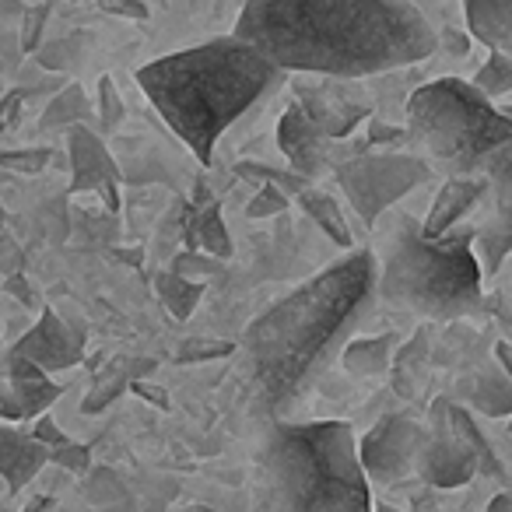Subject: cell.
Masks as SVG:
<instances>
[{
	"label": "cell",
	"mask_w": 512,
	"mask_h": 512,
	"mask_svg": "<svg viewBox=\"0 0 512 512\" xmlns=\"http://www.w3.org/2000/svg\"><path fill=\"white\" fill-rule=\"evenodd\" d=\"M169 271L179 274V278H186V281L207 285V281H214V278L225 274V260H214V256L200 253V249H186V253H179L176 260H172Z\"/></svg>",
	"instance_id": "34"
},
{
	"label": "cell",
	"mask_w": 512,
	"mask_h": 512,
	"mask_svg": "<svg viewBox=\"0 0 512 512\" xmlns=\"http://www.w3.org/2000/svg\"><path fill=\"white\" fill-rule=\"evenodd\" d=\"M235 176L249 179V183H267V186H274V190H281L288 200H295L309 186V179L299 176V172H292V169H274V165H260V162H239V165H235Z\"/></svg>",
	"instance_id": "32"
},
{
	"label": "cell",
	"mask_w": 512,
	"mask_h": 512,
	"mask_svg": "<svg viewBox=\"0 0 512 512\" xmlns=\"http://www.w3.org/2000/svg\"><path fill=\"white\" fill-rule=\"evenodd\" d=\"M92 116V102H88L85 88L81 85H67L60 88L50 99V106L43 109V120L36 123L39 134H50V130H67L74 123H88Z\"/></svg>",
	"instance_id": "25"
},
{
	"label": "cell",
	"mask_w": 512,
	"mask_h": 512,
	"mask_svg": "<svg viewBox=\"0 0 512 512\" xmlns=\"http://www.w3.org/2000/svg\"><path fill=\"white\" fill-rule=\"evenodd\" d=\"M85 46H88L85 32H67L64 39H57V43L39 46L32 57H36L46 71H71V67L85 57Z\"/></svg>",
	"instance_id": "33"
},
{
	"label": "cell",
	"mask_w": 512,
	"mask_h": 512,
	"mask_svg": "<svg viewBox=\"0 0 512 512\" xmlns=\"http://www.w3.org/2000/svg\"><path fill=\"white\" fill-rule=\"evenodd\" d=\"M264 470L278 512H372V484L348 421H271Z\"/></svg>",
	"instance_id": "5"
},
{
	"label": "cell",
	"mask_w": 512,
	"mask_h": 512,
	"mask_svg": "<svg viewBox=\"0 0 512 512\" xmlns=\"http://www.w3.org/2000/svg\"><path fill=\"white\" fill-rule=\"evenodd\" d=\"M411 141V134H407V127H393V123L379 120L376 113L369 116V134H365V144L372 148H383V144H404Z\"/></svg>",
	"instance_id": "40"
},
{
	"label": "cell",
	"mask_w": 512,
	"mask_h": 512,
	"mask_svg": "<svg viewBox=\"0 0 512 512\" xmlns=\"http://www.w3.org/2000/svg\"><path fill=\"white\" fill-rule=\"evenodd\" d=\"M435 39H442V43H446V50L449 53H467L470 50V39L463 36V32H453V29H442V32H435Z\"/></svg>",
	"instance_id": "43"
},
{
	"label": "cell",
	"mask_w": 512,
	"mask_h": 512,
	"mask_svg": "<svg viewBox=\"0 0 512 512\" xmlns=\"http://www.w3.org/2000/svg\"><path fill=\"white\" fill-rule=\"evenodd\" d=\"M0 92H8V81H4V74H0Z\"/></svg>",
	"instance_id": "51"
},
{
	"label": "cell",
	"mask_w": 512,
	"mask_h": 512,
	"mask_svg": "<svg viewBox=\"0 0 512 512\" xmlns=\"http://www.w3.org/2000/svg\"><path fill=\"white\" fill-rule=\"evenodd\" d=\"M278 148H281V155L288 158L292 172H299V176H306V179L323 176V172L337 169L341 162L355 158L341 141L323 137L295 102H288V109L278 120Z\"/></svg>",
	"instance_id": "11"
},
{
	"label": "cell",
	"mask_w": 512,
	"mask_h": 512,
	"mask_svg": "<svg viewBox=\"0 0 512 512\" xmlns=\"http://www.w3.org/2000/svg\"><path fill=\"white\" fill-rule=\"evenodd\" d=\"M95 116H99V130H95V134H116L120 123H123V116H127L123 99H120V88L113 85L109 74H102L99 78V102H95Z\"/></svg>",
	"instance_id": "37"
},
{
	"label": "cell",
	"mask_w": 512,
	"mask_h": 512,
	"mask_svg": "<svg viewBox=\"0 0 512 512\" xmlns=\"http://www.w3.org/2000/svg\"><path fill=\"white\" fill-rule=\"evenodd\" d=\"M0 239H8V211L0 207Z\"/></svg>",
	"instance_id": "49"
},
{
	"label": "cell",
	"mask_w": 512,
	"mask_h": 512,
	"mask_svg": "<svg viewBox=\"0 0 512 512\" xmlns=\"http://www.w3.org/2000/svg\"><path fill=\"white\" fill-rule=\"evenodd\" d=\"M463 15L477 43L512 53V0H463Z\"/></svg>",
	"instance_id": "19"
},
{
	"label": "cell",
	"mask_w": 512,
	"mask_h": 512,
	"mask_svg": "<svg viewBox=\"0 0 512 512\" xmlns=\"http://www.w3.org/2000/svg\"><path fill=\"white\" fill-rule=\"evenodd\" d=\"M204 288L207 285H197V281H186V278H179V274H172V271H162V274H155V295H158V302L165 306V313L172 316V320H190L193 316V309L200 306V299H204Z\"/></svg>",
	"instance_id": "27"
},
{
	"label": "cell",
	"mask_w": 512,
	"mask_h": 512,
	"mask_svg": "<svg viewBox=\"0 0 512 512\" xmlns=\"http://www.w3.org/2000/svg\"><path fill=\"white\" fill-rule=\"evenodd\" d=\"M362 78H320V74H292V102L306 113V120L330 141H344L355 127L372 116V102L365 99Z\"/></svg>",
	"instance_id": "8"
},
{
	"label": "cell",
	"mask_w": 512,
	"mask_h": 512,
	"mask_svg": "<svg viewBox=\"0 0 512 512\" xmlns=\"http://www.w3.org/2000/svg\"><path fill=\"white\" fill-rule=\"evenodd\" d=\"M337 186L365 225H376L397 200L428 183L432 165L407 151H365L334 169Z\"/></svg>",
	"instance_id": "7"
},
{
	"label": "cell",
	"mask_w": 512,
	"mask_h": 512,
	"mask_svg": "<svg viewBox=\"0 0 512 512\" xmlns=\"http://www.w3.org/2000/svg\"><path fill=\"white\" fill-rule=\"evenodd\" d=\"M463 400H467V411H477L484 418H509L512 411V376H505L498 365H484L481 372L467 376L456 386Z\"/></svg>",
	"instance_id": "17"
},
{
	"label": "cell",
	"mask_w": 512,
	"mask_h": 512,
	"mask_svg": "<svg viewBox=\"0 0 512 512\" xmlns=\"http://www.w3.org/2000/svg\"><path fill=\"white\" fill-rule=\"evenodd\" d=\"M137 393H144V400H151V404H158V407H169V400H165V393L162 390H155V386H144V383H130Z\"/></svg>",
	"instance_id": "46"
},
{
	"label": "cell",
	"mask_w": 512,
	"mask_h": 512,
	"mask_svg": "<svg viewBox=\"0 0 512 512\" xmlns=\"http://www.w3.org/2000/svg\"><path fill=\"white\" fill-rule=\"evenodd\" d=\"M106 15L116 18H130V22H144L148 18V4L144 0H95Z\"/></svg>",
	"instance_id": "42"
},
{
	"label": "cell",
	"mask_w": 512,
	"mask_h": 512,
	"mask_svg": "<svg viewBox=\"0 0 512 512\" xmlns=\"http://www.w3.org/2000/svg\"><path fill=\"white\" fill-rule=\"evenodd\" d=\"M509 246H512V235L505 221H498L491 228H474V239H470V253H474L481 274H495L502 267L505 253H509Z\"/></svg>",
	"instance_id": "30"
},
{
	"label": "cell",
	"mask_w": 512,
	"mask_h": 512,
	"mask_svg": "<svg viewBox=\"0 0 512 512\" xmlns=\"http://www.w3.org/2000/svg\"><path fill=\"white\" fill-rule=\"evenodd\" d=\"M288 204L292 200L285 197L281 190H274V186H267V183H260V190L253 193V200L246 204V218H274V214H285L288 211Z\"/></svg>",
	"instance_id": "38"
},
{
	"label": "cell",
	"mask_w": 512,
	"mask_h": 512,
	"mask_svg": "<svg viewBox=\"0 0 512 512\" xmlns=\"http://www.w3.org/2000/svg\"><path fill=\"white\" fill-rule=\"evenodd\" d=\"M232 36L278 71L320 78H372L439 50L411 0H246Z\"/></svg>",
	"instance_id": "1"
},
{
	"label": "cell",
	"mask_w": 512,
	"mask_h": 512,
	"mask_svg": "<svg viewBox=\"0 0 512 512\" xmlns=\"http://www.w3.org/2000/svg\"><path fill=\"white\" fill-rule=\"evenodd\" d=\"M46 18H50V8H46V4L22 11V53H36L39 50V43H43Z\"/></svg>",
	"instance_id": "39"
},
{
	"label": "cell",
	"mask_w": 512,
	"mask_h": 512,
	"mask_svg": "<svg viewBox=\"0 0 512 512\" xmlns=\"http://www.w3.org/2000/svg\"><path fill=\"white\" fill-rule=\"evenodd\" d=\"M299 207L309 214V218L316 221V228H323V232L330 235V239L337 242V246H344V249H351V228H348V221H344V214H341V207H337V200L330 197V193H323V190H313V186H306V190L299 193Z\"/></svg>",
	"instance_id": "26"
},
{
	"label": "cell",
	"mask_w": 512,
	"mask_h": 512,
	"mask_svg": "<svg viewBox=\"0 0 512 512\" xmlns=\"http://www.w3.org/2000/svg\"><path fill=\"white\" fill-rule=\"evenodd\" d=\"M488 512H512V495H509V491H498V495L488 502Z\"/></svg>",
	"instance_id": "47"
},
{
	"label": "cell",
	"mask_w": 512,
	"mask_h": 512,
	"mask_svg": "<svg viewBox=\"0 0 512 512\" xmlns=\"http://www.w3.org/2000/svg\"><path fill=\"white\" fill-rule=\"evenodd\" d=\"M130 383H134V369H130L127 362H113L106 372H95L92 390H88V397L81 400V411L85 414L106 411V407L113 404L123 390H130Z\"/></svg>",
	"instance_id": "29"
},
{
	"label": "cell",
	"mask_w": 512,
	"mask_h": 512,
	"mask_svg": "<svg viewBox=\"0 0 512 512\" xmlns=\"http://www.w3.org/2000/svg\"><path fill=\"white\" fill-rule=\"evenodd\" d=\"M393 334H379V337H351L341 348L337 362L344 365V372L358 379H379L390 372V358H393Z\"/></svg>",
	"instance_id": "22"
},
{
	"label": "cell",
	"mask_w": 512,
	"mask_h": 512,
	"mask_svg": "<svg viewBox=\"0 0 512 512\" xmlns=\"http://www.w3.org/2000/svg\"><path fill=\"white\" fill-rule=\"evenodd\" d=\"M67 162H71V193H102L106 186L120 183V165L109 155L102 134L88 123H74L64 130Z\"/></svg>",
	"instance_id": "13"
},
{
	"label": "cell",
	"mask_w": 512,
	"mask_h": 512,
	"mask_svg": "<svg viewBox=\"0 0 512 512\" xmlns=\"http://www.w3.org/2000/svg\"><path fill=\"white\" fill-rule=\"evenodd\" d=\"M186 242L200 253L214 256V260H228L232 256V235L225 228V218H221V207L214 204H197L190 214V232H186Z\"/></svg>",
	"instance_id": "23"
},
{
	"label": "cell",
	"mask_w": 512,
	"mask_h": 512,
	"mask_svg": "<svg viewBox=\"0 0 512 512\" xmlns=\"http://www.w3.org/2000/svg\"><path fill=\"white\" fill-rule=\"evenodd\" d=\"M372 512H400L397 505H386V502H372Z\"/></svg>",
	"instance_id": "50"
},
{
	"label": "cell",
	"mask_w": 512,
	"mask_h": 512,
	"mask_svg": "<svg viewBox=\"0 0 512 512\" xmlns=\"http://www.w3.org/2000/svg\"><path fill=\"white\" fill-rule=\"evenodd\" d=\"M29 435L46 449V463H53V467L67 470V474H74V477H85L88 470H92V449H88L85 442L71 439V435L53 418H46V414L32 418Z\"/></svg>",
	"instance_id": "18"
},
{
	"label": "cell",
	"mask_w": 512,
	"mask_h": 512,
	"mask_svg": "<svg viewBox=\"0 0 512 512\" xmlns=\"http://www.w3.org/2000/svg\"><path fill=\"white\" fill-rule=\"evenodd\" d=\"M4 292L15 295V299L22 302L25 309H39V306H43V299H39L36 285H29V278H25L22 271L8 274V281H4Z\"/></svg>",
	"instance_id": "41"
},
{
	"label": "cell",
	"mask_w": 512,
	"mask_h": 512,
	"mask_svg": "<svg viewBox=\"0 0 512 512\" xmlns=\"http://www.w3.org/2000/svg\"><path fill=\"white\" fill-rule=\"evenodd\" d=\"M488 193V183L481 176H449L446 183L439 186L432 207H428V218L421 221V232L428 239H439L449 228H456L470 211L477 207V200Z\"/></svg>",
	"instance_id": "14"
},
{
	"label": "cell",
	"mask_w": 512,
	"mask_h": 512,
	"mask_svg": "<svg viewBox=\"0 0 512 512\" xmlns=\"http://www.w3.org/2000/svg\"><path fill=\"white\" fill-rule=\"evenodd\" d=\"M228 355H235L232 341H221V337H186L172 358L179 365H197V362H218V358Z\"/></svg>",
	"instance_id": "36"
},
{
	"label": "cell",
	"mask_w": 512,
	"mask_h": 512,
	"mask_svg": "<svg viewBox=\"0 0 512 512\" xmlns=\"http://www.w3.org/2000/svg\"><path fill=\"white\" fill-rule=\"evenodd\" d=\"M43 467H46V449L25 428L0 425V481H4L11 498L22 495Z\"/></svg>",
	"instance_id": "15"
},
{
	"label": "cell",
	"mask_w": 512,
	"mask_h": 512,
	"mask_svg": "<svg viewBox=\"0 0 512 512\" xmlns=\"http://www.w3.org/2000/svg\"><path fill=\"white\" fill-rule=\"evenodd\" d=\"M39 313H43L39 323L11 351L29 358L43 372H60L81 365V358H85V327L78 320H71V316H60L50 306H39Z\"/></svg>",
	"instance_id": "12"
},
{
	"label": "cell",
	"mask_w": 512,
	"mask_h": 512,
	"mask_svg": "<svg viewBox=\"0 0 512 512\" xmlns=\"http://www.w3.org/2000/svg\"><path fill=\"white\" fill-rule=\"evenodd\" d=\"M446 421H449V428H453L456 435L463 439V446L474 453V460H477V474H484V477H495V481H505V467H502V460H498V453H495V446H491V439L484 435V428L477 425V418H474V411H467L463 404H456V400H449L446 397Z\"/></svg>",
	"instance_id": "20"
},
{
	"label": "cell",
	"mask_w": 512,
	"mask_h": 512,
	"mask_svg": "<svg viewBox=\"0 0 512 512\" xmlns=\"http://www.w3.org/2000/svg\"><path fill=\"white\" fill-rule=\"evenodd\" d=\"M53 162V148L46 144H29V148H0V169L22 172V176H39Z\"/></svg>",
	"instance_id": "35"
},
{
	"label": "cell",
	"mask_w": 512,
	"mask_h": 512,
	"mask_svg": "<svg viewBox=\"0 0 512 512\" xmlns=\"http://www.w3.org/2000/svg\"><path fill=\"white\" fill-rule=\"evenodd\" d=\"M407 134L446 176H474L481 162L512 141V123L470 81L439 78L407 99Z\"/></svg>",
	"instance_id": "6"
},
{
	"label": "cell",
	"mask_w": 512,
	"mask_h": 512,
	"mask_svg": "<svg viewBox=\"0 0 512 512\" xmlns=\"http://www.w3.org/2000/svg\"><path fill=\"white\" fill-rule=\"evenodd\" d=\"M376 302V256L351 249L313 281L288 292L242 334V369L256 414L278 421L302 404L337 362Z\"/></svg>",
	"instance_id": "2"
},
{
	"label": "cell",
	"mask_w": 512,
	"mask_h": 512,
	"mask_svg": "<svg viewBox=\"0 0 512 512\" xmlns=\"http://www.w3.org/2000/svg\"><path fill=\"white\" fill-rule=\"evenodd\" d=\"M470 85H474L477 92H481L484 99H491V102L505 99V95L512 92V53L488 50V60H484V67L474 74V81H470Z\"/></svg>",
	"instance_id": "31"
},
{
	"label": "cell",
	"mask_w": 512,
	"mask_h": 512,
	"mask_svg": "<svg viewBox=\"0 0 512 512\" xmlns=\"http://www.w3.org/2000/svg\"><path fill=\"white\" fill-rule=\"evenodd\" d=\"M446 397H439L432 404V425L425 428V442L418 449L414 470L425 477L435 488H463L477 477V460L460 435L449 428L446 421Z\"/></svg>",
	"instance_id": "10"
},
{
	"label": "cell",
	"mask_w": 512,
	"mask_h": 512,
	"mask_svg": "<svg viewBox=\"0 0 512 512\" xmlns=\"http://www.w3.org/2000/svg\"><path fill=\"white\" fill-rule=\"evenodd\" d=\"M0 512H15V498L8 495V488H4V481H0Z\"/></svg>",
	"instance_id": "48"
},
{
	"label": "cell",
	"mask_w": 512,
	"mask_h": 512,
	"mask_svg": "<svg viewBox=\"0 0 512 512\" xmlns=\"http://www.w3.org/2000/svg\"><path fill=\"white\" fill-rule=\"evenodd\" d=\"M22 512H57V502H53L50 495H36V498H29V502H25Z\"/></svg>",
	"instance_id": "44"
},
{
	"label": "cell",
	"mask_w": 512,
	"mask_h": 512,
	"mask_svg": "<svg viewBox=\"0 0 512 512\" xmlns=\"http://www.w3.org/2000/svg\"><path fill=\"white\" fill-rule=\"evenodd\" d=\"M428 351H432V330L421 327L411 341L400 351H393L390 372H393V390L404 400H414L425 386V369H428Z\"/></svg>",
	"instance_id": "21"
},
{
	"label": "cell",
	"mask_w": 512,
	"mask_h": 512,
	"mask_svg": "<svg viewBox=\"0 0 512 512\" xmlns=\"http://www.w3.org/2000/svg\"><path fill=\"white\" fill-rule=\"evenodd\" d=\"M425 442V425L411 414H386L362 439H355L358 463L369 484H397L414 470L418 449Z\"/></svg>",
	"instance_id": "9"
},
{
	"label": "cell",
	"mask_w": 512,
	"mask_h": 512,
	"mask_svg": "<svg viewBox=\"0 0 512 512\" xmlns=\"http://www.w3.org/2000/svg\"><path fill=\"white\" fill-rule=\"evenodd\" d=\"M474 228H449L439 239L421 232V221L400 214L397 228L383 242V264H376V299L411 309L428 323L481 316L488 309L481 292V267L470 253Z\"/></svg>",
	"instance_id": "4"
},
{
	"label": "cell",
	"mask_w": 512,
	"mask_h": 512,
	"mask_svg": "<svg viewBox=\"0 0 512 512\" xmlns=\"http://www.w3.org/2000/svg\"><path fill=\"white\" fill-rule=\"evenodd\" d=\"M4 379H8V386L15 390L25 421L46 414V407L57 404V397L64 393V386L53 383L50 372L36 369V365H32L29 358L18 355V351H8V355H4Z\"/></svg>",
	"instance_id": "16"
},
{
	"label": "cell",
	"mask_w": 512,
	"mask_h": 512,
	"mask_svg": "<svg viewBox=\"0 0 512 512\" xmlns=\"http://www.w3.org/2000/svg\"><path fill=\"white\" fill-rule=\"evenodd\" d=\"M285 78V71L235 36L169 53L137 71V85L165 127L204 165L218 137Z\"/></svg>",
	"instance_id": "3"
},
{
	"label": "cell",
	"mask_w": 512,
	"mask_h": 512,
	"mask_svg": "<svg viewBox=\"0 0 512 512\" xmlns=\"http://www.w3.org/2000/svg\"><path fill=\"white\" fill-rule=\"evenodd\" d=\"M495 362H498V369H502L505 376H512V355H509V341H498V344H495Z\"/></svg>",
	"instance_id": "45"
},
{
	"label": "cell",
	"mask_w": 512,
	"mask_h": 512,
	"mask_svg": "<svg viewBox=\"0 0 512 512\" xmlns=\"http://www.w3.org/2000/svg\"><path fill=\"white\" fill-rule=\"evenodd\" d=\"M484 183L488 190H495V204H498V221L509 225V204H512V141L498 144L488 158L481 162Z\"/></svg>",
	"instance_id": "28"
},
{
	"label": "cell",
	"mask_w": 512,
	"mask_h": 512,
	"mask_svg": "<svg viewBox=\"0 0 512 512\" xmlns=\"http://www.w3.org/2000/svg\"><path fill=\"white\" fill-rule=\"evenodd\" d=\"M81 491H85L88 505L95 512H137V498L123 484V477L109 467H95L81 477Z\"/></svg>",
	"instance_id": "24"
}]
</instances>
